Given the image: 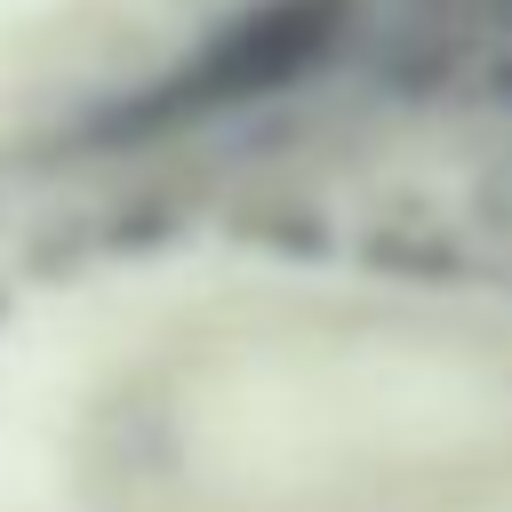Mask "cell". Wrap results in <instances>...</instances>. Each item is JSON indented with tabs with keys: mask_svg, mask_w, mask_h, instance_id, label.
<instances>
[{
	"mask_svg": "<svg viewBox=\"0 0 512 512\" xmlns=\"http://www.w3.org/2000/svg\"><path fill=\"white\" fill-rule=\"evenodd\" d=\"M376 0H248L232 8L168 80H152L136 96V128H176V120H208V112H240L264 96H296L304 80H320L328 64H344L368 32Z\"/></svg>",
	"mask_w": 512,
	"mask_h": 512,
	"instance_id": "cell-1",
	"label": "cell"
}]
</instances>
